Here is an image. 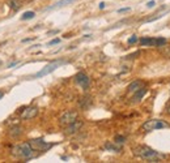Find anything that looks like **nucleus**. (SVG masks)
Wrapping results in <instances>:
<instances>
[{
    "label": "nucleus",
    "mask_w": 170,
    "mask_h": 163,
    "mask_svg": "<svg viewBox=\"0 0 170 163\" xmlns=\"http://www.w3.org/2000/svg\"><path fill=\"white\" fill-rule=\"evenodd\" d=\"M34 16H35V13L33 11H28L21 16V20H24V21L25 20H32V18H34Z\"/></svg>",
    "instance_id": "17"
},
{
    "label": "nucleus",
    "mask_w": 170,
    "mask_h": 163,
    "mask_svg": "<svg viewBox=\"0 0 170 163\" xmlns=\"http://www.w3.org/2000/svg\"><path fill=\"white\" fill-rule=\"evenodd\" d=\"M72 2H75V0H62V2L56 3L54 7H51V8H49V9H53V8H59V7H64L65 4H70V3H72Z\"/></svg>",
    "instance_id": "18"
},
{
    "label": "nucleus",
    "mask_w": 170,
    "mask_h": 163,
    "mask_svg": "<svg viewBox=\"0 0 170 163\" xmlns=\"http://www.w3.org/2000/svg\"><path fill=\"white\" fill-rule=\"evenodd\" d=\"M114 141H115L116 144L122 145V144H124V141H126V137H124V136H121V135H118V136H115Z\"/></svg>",
    "instance_id": "21"
},
{
    "label": "nucleus",
    "mask_w": 170,
    "mask_h": 163,
    "mask_svg": "<svg viewBox=\"0 0 170 163\" xmlns=\"http://www.w3.org/2000/svg\"><path fill=\"white\" fill-rule=\"evenodd\" d=\"M142 46H156V38H151V37H144L140 39Z\"/></svg>",
    "instance_id": "15"
},
{
    "label": "nucleus",
    "mask_w": 170,
    "mask_h": 163,
    "mask_svg": "<svg viewBox=\"0 0 170 163\" xmlns=\"http://www.w3.org/2000/svg\"><path fill=\"white\" fill-rule=\"evenodd\" d=\"M8 5H9V8L12 11H18L21 8V2L20 0H8Z\"/></svg>",
    "instance_id": "16"
},
{
    "label": "nucleus",
    "mask_w": 170,
    "mask_h": 163,
    "mask_svg": "<svg viewBox=\"0 0 170 163\" xmlns=\"http://www.w3.org/2000/svg\"><path fill=\"white\" fill-rule=\"evenodd\" d=\"M103 8H105V3H100V9H103Z\"/></svg>",
    "instance_id": "27"
},
{
    "label": "nucleus",
    "mask_w": 170,
    "mask_h": 163,
    "mask_svg": "<svg viewBox=\"0 0 170 163\" xmlns=\"http://www.w3.org/2000/svg\"><path fill=\"white\" fill-rule=\"evenodd\" d=\"M154 5H156V3H154V0H151V2H148V4H147L148 8H153Z\"/></svg>",
    "instance_id": "24"
},
{
    "label": "nucleus",
    "mask_w": 170,
    "mask_h": 163,
    "mask_svg": "<svg viewBox=\"0 0 170 163\" xmlns=\"http://www.w3.org/2000/svg\"><path fill=\"white\" fill-rule=\"evenodd\" d=\"M29 144H30V146L33 147L34 151H46V150L50 149L51 146H53V144H49V142H46L45 140H42V138L30 140Z\"/></svg>",
    "instance_id": "5"
},
{
    "label": "nucleus",
    "mask_w": 170,
    "mask_h": 163,
    "mask_svg": "<svg viewBox=\"0 0 170 163\" xmlns=\"http://www.w3.org/2000/svg\"><path fill=\"white\" fill-rule=\"evenodd\" d=\"M144 85H143V81H140V80H136V81H134V82H131L130 85H128V87H127V90L130 91V93H135V91H137L139 89H142Z\"/></svg>",
    "instance_id": "13"
},
{
    "label": "nucleus",
    "mask_w": 170,
    "mask_h": 163,
    "mask_svg": "<svg viewBox=\"0 0 170 163\" xmlns=\"http://www.w3.org/2000/svg\"><path fill=\"white\" fill-rule=\"evenodd\" d=\"M33 151H34L33 147L30 146L29 142L14 145L11 149V153H12L13 157L20 158V159H29L33 155Z\"/></svg>",
    "instance_id": "2"
},
{
    "label": "nucleus",
    "mask_w": 170,
    "mask_h": 163,
    "mask_svg": "<svg viewBox=\"0 0 170 163\" xmlns=\"http://www.w3.org/2000/svg\"><path fill=\"white\" fill-rule=\"evenodd\" d=\"M77 117H79V114L76 111H67V112H64L59 117V124H60L62 127H67V125L72 124L73 121H76Z\"/></svg>",
    "instance_id": "4"
},
{
    "label": "nucleus",
    "mask_w": 170,
    "mask_h": 163,
    "mask_svg": "<svg viewBox=\"0 0 170 163\" xmlns=\"http://www.w3.org/2000/svg\"><path fill=\"white\" fill-rule=\"evenodd\" d=\"M165 43H166V39L165 38H156V47H162V46H165Z\"/></svg>",
    "instance_id": "20"
},
{
    "label": "nucleus",
    "mask_w": 170,
    "mask_h": 163,
    "mask_svg": "<svg viewBox=\"0 0 170 163\" xmlns=\"http://www.w3.org/2000/svg\"><path fill=\"white\" fill-rule=\"evenodd\" d=\"M14 65H17V62H12V63L8 65V68H12V67H14Z\"/></svg>",
    "instance_id": "25"
},
{
    "label": "nucleus",
    "mask_w": 170,
    "mask_h": 163,
    "mask_svg": "<svg viewBox=\"0 0 170 163\" xmlns=\"http://www.w3.org/2000/svg\"><path fill=\"white\" fill-rule=\"evenodd\" d=\"M75 81L84 89V90H88L89 89V85H90V78L88 75H85L84 72H79L77 75L75 76Z\"/></svg>",
    "instance_id": "7"
},
{
    "label": "nucleus",
    "mask_w": 170,
    "mask_h": 163,
    "mask_svg": "<svg viewBox=\"0 0 170 163\" xmlns=\"http://www.w3.org/2000/svg\"><path fill=\"white\" fill-rule=\"evenodd\" d=\"M59 42H60V39H59V38H55V39H53V41L49 42V46H53V44H58Z\"/></svg>",
    "instance_id": "23"
},
{
    "label": "nucleus",
    "mask_w": 170,
    "mask_h": 163,
    "mask_svg": "<svg viewBox=\"0 0 170 163\" xmlns=\"http://www.w3.org/2000/svg\"><path fill=\"white\" fill-rule=\"evenodd\" d=\"M127 11H130V8H122V9H119L118 12H119V13H122V12H127Z\"/></svg>",
    "instance_id": "26"
},
{
    "label": "nucleus",
    "mask_w": 170,
    "mask_h": 163,
    "mask_svg": "<svg viewBox=\"0 0 170 163\" xmlns=\"http://www.w3.org/2000/svg\"><path fill=\"white\" fill-rule=\"evenodd\" d=\"M147 87H142V89H139V90L137 91H135L134 93V95H132V102H134V103H136V102H139L140 99H142L143 97H144V95L147 94Z\"/></svg>",
    "instance_id": "12"
},
{
    "label": "nucleus",
    "mask_w": 170,
    "mask_h": 163,
    "mask_svg": "<svg viewBox=\"0 0 170 163\" xmlns=\"http://www.w3.org/2000/svg\"><path fill=\"white\" fill-rule=\"evenodd\" d=\"M169 124L164 120H160V119H151V120H147L143 125H142V129L144 132H152V131H157V129H162V128H167Z\"/></svg>",
    "instance_id": "3"
},
{
    "label": "nucleus",
    "mask_w": 170,
    "mask_h": 163,
    "mask_svg": "<svg viewBox=\"0 0 170 163\" xmlns=\"http://www.w3.org/2000/svg\"><path fill=\"white\" fill-rule=\"evenodd\" d=\"M65 62L64 60H58V62H54V63H50V64H47L45 68H43L42 71H39L38 73L35 75V78H41V77H43V76H46V75H49V73H51V72H54L56 68H59L62 64H64Z\"/></svg>",
    "instance_id": "6"
},
{
    "label": "nucleus",
    "mask_w": 170,
    "mask_h": 163,
    "mask_svg": "<svg viewBox=\"0 0 170 163\" xmlns=\"http://www.w3.org/2000/svg\"><path fill=\"white\" fill-rule=\"evenodd\" d=\"M105 149H106V150H109V151H115V153H119V151L122 150V145L116 144L115 141H114V142H111V141H107V142L105 144Z\"/></svg>",
    "instance_id": "11"
},
{
    "label": "nucleus",
    "mask_w": 170,
    "mask_h": 163,
    "mask_svg": "<svg viewBox=\"0 0 170 163\" xmlns=\"http://www.w3.org/2000/svg\"><path fill=\"white\" fill-rule=\"evenodd\" d=\"M90 105H92V98L88 97V95H86V97H83L80 99V102H79V106L83 110H88V107H89Z\"/></svg>",
    "instance_id": "14"
},
{
    "label": "nucleus",
    "mask_w": 170,
    "mask_h": 163,
    "mask_svg": "<svg viewBox=\"0 0 170 163\" xmlns=\"http://www.w3.org/2000/svg\"><path fill=\"white\" fill-rule=\"evenodd\" d=\"M166 112L170 115V105H169V106H167V108H166Z\"/></svg>",
    "instance_id": "28"
},
{
    "label": "nucleus",
    "mask_w": 170,
    "mask_h": 163,
    "mask_svg": "<svg viewBox=\"0 0 170 163\" xmlns=\"http://www.w3.org/2000/svg\"><path fill=\"white\" fill-rule=\"evenodd\" d=\"M165 47V46H164ZM161 48V54L164 55L165 57H169L170 59V46L169 47H165V48H162V47H160Z\"/></svg>",
    "instance_id": "19"
},
{
    "label": "nucleus",
    "mask_w": 170,
    "mask_h": 163,
    "mask_svg": "<svg viewBox=\"0 0 170 163\" xmlns=\"http://www.w3.org/2000/svg\"><path fill=\"white\" fill-rule=\"evenodd\" d=\"M8 135H9L11 138H14V140H16V138H18L21 135H23V128H21L20 125H13V127L9 128Z\"/></svg>",
    "instance_id": "10"
},
{
    "label": "nucleus",
    "mask_w": 170,
    "mask_h": 163,
    "mask_svg": "<svg viewBox=\"0 0 170 163\" xmlns=\"http://www.w3.org/2000/svg\"><path fill=\"white\" fill-rule=\"evenodd\" d=\"M3 95H4V93H3V91H0V99L3 98Z\"/></svg>",
    "instance_id": "29"
},
{
    "label": "nucleus",
    "mask_w": 170,
    "mask_h": 163,
    "mask_svg": "<svg viewBox=\"0 0 170 163\" xmlns=\"http://www.w3.org/2000/svg\"><path fill=\"white\" fill-rule=\"evenodd\" d=\"M132 153H134L135 157H139L144 161H148V162H158L160 159L165 158V155L160 154L158 151L153 150L152 147L147 146V145H139V146H135L132 149Z\"/></svg>",
    "instance_id": "1"
},
{
    "label": "nucleus",
    "mask_w": 170,
    "mask_h": 163,
    "mask_svg": "<svg viewBox=\"0 0 170 163\" xmlns=\"http://www.w3.org/2000/svg\"><path fill=\"white\" fill-rule=\"evenodd\" d=\"M38 115V108L34 107V106H29L26 108H24V111L21 112V119L24 120H30L33 117H35Z\"/></svg>",
    "instance_id": "8"
},
{
    "label": "nucleus",
    "mask_w": 170,
    "mask_h": 163,
    "mask_svg": "<svg viewBox=\"0 0 170 163\" xmlns=\"http://www.w3.org/2000/svg\"><path fill=\"white\" fill-rule=\"evenodd\" d=\"M83 127V121L81 120H76V121H73L72 124L67 125V127H64V133L67 136H71V135H75V133Z\"/></svg>",
    "instance_id": "9"
},
{
    "label": "nucleus",
    "mask_w": 170,
    "mask_h": 163,
    "mask_svg": "<svg viewBox=\"0 0 170 163\" xmlns=\"http://www.w3.org/2000/svg\"><path fill=\"white\" fill-rule=\"evenodd\" d=\"M137 41H139V39H137V37H136V35H132L131 38H128V41H127V42H128V44H135Z\"/></svg>",
    "instance_id": "22"
}]
</instances>
